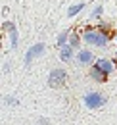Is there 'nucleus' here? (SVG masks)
Instances as JSON below:
<instances>
[{
    "label": "nucleus",
    "instance_id": "nucleus-1",
    "mask_svg": "<svg viewBox=\"0 0 117 125\" xmlns=\"http://www.w3.org/2000/svg\"><path fill=\"white\" fill-rule=\"evenodd\" d=\"M109 39H111V35L107 31L98 29V27H88L87 31L83 33V42H87L90 46H107Z\"/></svg>",
    "mask_w": 117,
    "mask_h": 125
},
{
    "label": "nucleus",
    "instance_id": "nucleus-2",
    "mask_svg": "<svg viewBox=\"0 0 117 125\" xmlns=\"http://www.w3.org/2000/svg\"><path fill=\"white\" fill-rule=\"evenodd\" d=\"M67 83V71L63 69V67H56V69H52L50 73H48V85L52 87V89H59V87H63Z\"/></svg>",
    "mask_w": 117,
    "mask_h": 125
},
{
    "label": "nucleus",
    "instance_id": "nucleus-3",
    "mask_svg": "<svg viewBox=\"0 0 117 125\" xmlns=\"http://www.w3.org/2000/svg\"><path fill=\"white\" fill-rule=\"evenodd\" d=\"M106 102H107V98H106V94H102V93L92 91V93H87V94H85V106L90 108V110L102 108Z\"/></svg>",
    "mask_w": 117,
    "mask_h": 125
},
{
    "label": "nucleus",
    "instance_id": "nucleus-4",
    "mask_svg": "<svg viewBox=\"0 0 117 125\" xmlns=\"http://www.w3.org/2000/svg\"><path fill=\"white\" fill-rule=\"evenodd\" d=\"M44 50H46L44 42H37V44H33V46L27 50V54H25V65L29 67L31 63H33V60H35V58H40V56L44 54Z\"/></svg>",
    "mask_w": 117,
    "mask_h": 125
},
{
    "label": "nucleus",
    "instance_id": "nucleus-5",
    "mask_svg": "<svg viewBox=\"0 0 117 125\" xmlns=\"http://www.w3.org/2000/svg\"><path fill=\"white\" fill-rule=\"evenodd\" d=\"M92 67H96L98 71H102L104 75H107V77H109V73L115 69V63L111 62V60H106V58H98V60L94 62Z\"/></svg>",
    "mask_w": 117,
    "mask_h": 125
},
{
    "label": "nucleus",
    "instance_id": "nucleus-6",
    "mask_svg": "<svg viewBox=\"0 0 117 125\" xmlns=\"http://www.w3.org/2000/svg\"><path fill=\"white\" fill-rule=\"evenodd\" d=\"M77 62L81 63V65H94V54H92V50H79L77 52Z\"/></svg>",
    "mask_w": 117,
    "mask_h": 125
},
{
    "label": "nucleus",
    "instance_id": "nucleus-7",
    "mask_svg": "<svg viewBox=\"0 0 117 125\" xmlns=\"http://www.w3.org/2000/svg\"><path fill=\"white\" fill-rule=\"evenodd\" d=\"M73 54H75V48L71 46V44H65V46L59 48V60H61V62H69V60L73 58Z\"/></svg>",
    "mask_w": 117,
    "mask_h": 125
},
{
    "label": "nucleus",
    "instance_id": "nucleus-8",
    "mask_svg": "<svg viewBox=\"0 0 117 125\" xmlns=\"http://www.w3.org/2000/svg\"><path fill=\"white\" fill-rule=\"evenodd\" d=\"M90 79H92V81H96V83H106L107 75H104L102 71H98L96 67H92V65H90Z\"/></svg>",
    "mask_w": 117,
    "mask_h": 125
},
{
    "label": "nucleus",
    "instance_id": "nucleus-9",
    "mask_svg": "<svg viewBox=\"0 0 117 125\" xmlns=\"http://www.w3.org/2000/svg\"><path fill=\"white\" fill-rule=\"evenodd\" d=\"M17 42H19V35H17V27H12L10 29V44H12V48H17Z\"/></svg>",
    "mask_w": 117,
    "mask_h": 125
},
{
    "label": "nucleus",
    "instance_id": "nucleus-10",
    "mask_svg": "<svg viewBox=\"0 0 117 125\" xmlns=\"http://www.w3.org/2000/svg\"><path fill=\"white\" fill-rule=\"evenodd\" d=\"M83 8H85V4H83V2L69 6V10H67V16H69V17H75L77 14H79V12H81V10H83Z\"/></svg>",
    "mask_w": 117,
    "mask_h": 125
},
{
    "label": "nucleus",
    "instance_id": "nucleus-11",
    "mask_svg": "<svg viewBox=\"0 0 117 125\" xmlns=\"http://www.w3.org/2000/svg\"><path fill=\"white\" fill-rule=\"evenodd\" d=\"M69 31H63V33H59L58 35V46L61 48V46H65V44H69Z\"/></svg>",
    "mask_w": 117,
    "mask_h": 125
},
{
    "label": "nucleus",
    "instance_id": "nucleus-12",
    "mask_svg": "<svg viewBox=\"0 0 117 125\" xmlns=\"http://www.w3.org/2000/svg\"><path fill=\"white\" fill-rule=\"evenodd\" d=\"M81 41H83V37H79V35H71V37H69V44H71V46L75 48V50H81Z\"/></svg>",
    "mask_w": 117,
    "mask_h": 125
},
{
    "label": "nucleus",
    "instance_id": "nucleus-13",
    "mask_svg": "<svg viewBox=\"0 0 117 125\" xmlns=\"http://www.w3.org/2000/svg\"><path fill=\"white\" fill-rule=\"evenodd\" d=\"M102 12H104V8H102V6H96V8H94V12L90 14V19H100Z\"/></svg>",
    "mask_w": 117,
    "mask_h": 125
},
{
    "label": "nucleus",
    "instance_id": "nucleus-14",
    "mask_svg": "<svg viewBox=\"0 0 117 125\" xmlns=\"http://www.w3.org/2000/svg\"><path fill=\"white\" fill-rule=\"evenodd\" d=\"M14 25H15L14 21H4V23H2V31H10Z\"/></svg>",
    "mask_w": 117,
    "mask_h": 125
},
{
    "label": "nucleus",
    "instance_id": "nucleus-15",
    "mask_svg": "<svg viewBox=\"0 0 117 125\" xmlns=\"http://www.w3.org/2000/svg\"><path fill=\"white\" fill-rule=\"evenodd\" d=\"M6 102H8V104H17V98H12V96H8V98H6Z\"/></svg>",
    "mask_w": 117,
    "mask_h": 125
},
{
    "label": "nucleus",
    "instance_id": "nucleus-16",
    "mask_svg": "<svg viewBox=\"0 0 117 125\" xmlns=\"http://www.w3.org/2000/svg\"><path fill=\"white\" fill-rule=\"evenodd\" d=\"M113 63H115V67H117V60H115V62H113Z\"/></svg>",
    "mask_w": 117,
    "mask_h": 125
}]
</instances>
